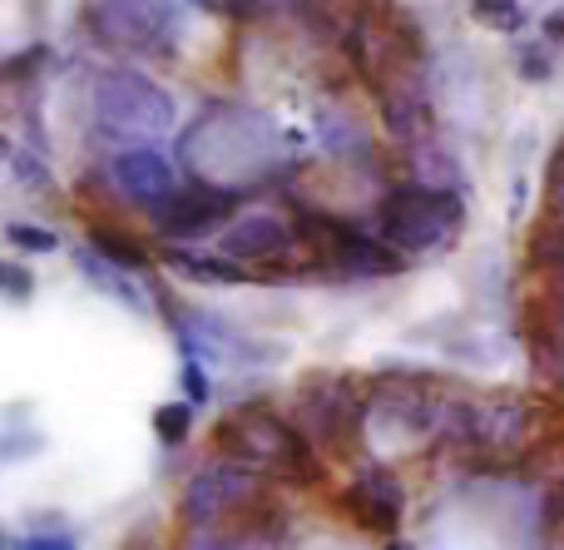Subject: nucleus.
Wrapping results in <instances>:
<instances>
[{"mask_svg": "<svg viewBox=\"0 0 564 550\" xmlns=\"http://www.w3.org/2000/svg\"><path fill=\"white\" fill-rule=\"evenodd\" d=\"M292 427H297L317 452L347 456L351 446L367 436V397L357 392L351 377L322 373V377H312V382H302L297 397H292Z\"/></svg>", "mask_w": 564, "mask_h": 550, "instance_id": "obj_4", "label": "nucleus"}, {"mask_svg": "<svg viewBox=\"0 0 564 550\" xmlns=\"http://www.w3.org/2000/svg\"><path fill=\"white\" fill-rule=\"evenodd\" d=\"M357 10H361V0H292L288 15H297L302 30H312L322 45H341Z\"/></svg>", "mask_w": 564, "mask_h": 550, "instance_id": "obj_16", "label": "nucleus"}, {"mask_svg": "<svg viewBox=\"0 0 564 550\" xmlns=\"http://www.w3.org/2000/svg\"><path fill=\"white\" fill-rule=\"evenodd\" d=\"M530 268H564V218H545L525 244Z\"/></svg>", "mask_w": 564, "mask_h": 550, "instance_id": "obj_21", "label": "nucleus"}, {"mask_svg": "<svg viewBox=\"0 0 564 550\" xmlns=\"http://www.w3.org/2000/svg\"><path fill=\"white\" fill-rule=\"evenodd\" d=\"M214 446L228 462H243V466H253L258 476H273V482H292V486L322 482L317 446L292 422L263 412V407H243V412L224 417V422L214 427Z\"/></svg>", "mask_w": 564, "mask_h": 550, "instance_id": "obj_1", "label": "nucleus"}, {"mask_svg": "<svg viewBox=\"0 0 564 550\" xmlns=\"http://www.w3.org/2000/svg\"><path fill=\"white\" fill-rule=\"evenodd\" d=\"M341 50L351 55L357 75L371 89L391 85L401 75H426V40H421L416 20L406 10L387 6V0H361L357 20H351Z\"/></svg>", "mask_w": 564, "mask_h": 550, "instance_id": "obj_3", "label": "nucleus"}, {"mask_svg": "<svg viewBox=\"0 0 564 550\" xmlns=\"http://www.w3.org/2000/svg\"><path fill=\"white\" fill-rule=\"evenodd\" d=\"M545 35H550V40H564V10H555V15L545 20Z\"/></svg>", "mask_w": 564, "mask_h": 550, "instance_id": "obj_31", "label": "nucleus"}, {"mask_svg": "<svg viewBox=\"0 0 564 550\" xmlns=\"http://www.w3.org/2000/svg\"><path fill=\"white\" fill-rule=\"evenodd\" d=\"M263 502V476L243 462H214L188 482L184 492V521L208 531V526H234L243 511Z\"/></svg>", "mask_w": 564, "mask_h": 550, "instance_id": "obj_6", "label": "nucleus"}, {"mask_svg": "<svg viewBox=\"0 0 564 550\" xmlns=\"http://www.w3.org/2000/svg\"><path fill=\"white\" fill-rule=\"evenodd\" d=\"M89 244L99 248V254L109 258V263H119V268H144V244L139 238H129V234H119V228H89Z\"/></svg>", "mask_w": 564, "mask_h": 550, "instance_id": "obj_20", "label": "nucleus"}, {"mask_svg": "<svg viewBox=\"0 0 564 550\" xmlns=\"http://www.w3.org/2000/svg\"><path fill=\"white\" fill-rule=\"evenodd\" d=\"M322 144H327L332 154H367V134H361L351 119H341V115L322 119Z\"/></svg>", "mask_w": 564, "mask_h": 550, "instance_id": "obj_23", "label": "nucleus"}, {"mask_svg": "<svg viewBox=\"0 0 564 550\" xmlns=\"http://www.w3.org/2000/svg\"><path fill=\"white\" fill-rule=\"evenodd\" d=\"M466 224V198L460 188L446 184H426V179H411L397 184L387 198L377 204V234L397 248L401 258L431 254V248L451 244Z\"/></svg>", "mask_w": 564, "mask_h": 550, "instance_id": "obj_2", "label": "nucleus"}, {"mask_svg": "<svg viewBox=\"0 0 564 550\" xmlns=\"http://www.w3.org/2000/svg\"><path fill=\"white\" fill-rule=\"evenodd\" d=\"M169 268L184 278H198V283H248V268L228 254H184V248H174Z\"/></svg>", "mask_w": 564, "mask_h": 550, "instance_id": "obj_17", "label": "nucleus"}, {"mask_svg": "<svg viewBox=\"0 0 564 550\" xmlns=\"http://www.w3.org/2000/svg\"><path fill=\"white\" fill-rule=\"evenodd\" d=\"M188 427H194V407L188 402H164L154 412V432H159V442H169V446L184 442Z\"/></svg>", "mask_w": 564, "mask_h": 550, "instance_id": "obj_24", "label": "nucleus"}, {"mask_svg": "<svg viewBox=\"0 0 564 550\" xmlns=\"http://www.w3.org/2000/svg\"><path fill=\"white\" fill-rule=\"evenodd\" d=\"M89 25L109 40V45H159L174 25V6L169 0H89Z\"/></svg>", "mask_w": 564, "mask_h": 550, "instance_id": "obj_10", "label": "nucleus"}, {"mask_svg": "<svg viewBox=\"0 0 564 550\" xmlns=\"http://www.w3.org/2000/svg\"><path fill=\"white\" fill-rule=\"evenodd\" d=\"M184 392H188V402H208V397H214V387H208V377H204V363H198L194 353H188V363H184Z\"/></svg>", "mask_w": 564, "mask_h": 550, "instance_id": "obj_29", "label": "nucleus"}, {"mask_svg": "<svg viewBox=\"0 0 564 550\" xmlns=\"http://www.w3.org/2000/svg\"><path fill=\"white\" fill-rule=\"evenodd\" d=\"M30 550H75V536H30Z\"/></svg>", "mask_w": 564, "mask_h": 550, "instance_id": "obj_30", "label": "nucleus"}, {"mask_svg": "<svg viewBox=\"0 0 564 550\" xmlns=\"http://www.w3.org/2000/svg\"><path fill=\"white\" fill-rule=\"evenodd\" d=\"M341 506L351 511V521H357L361 531L391 536V531H401V516H406V486L391 472H367L347 486Z\"/></svg>", "mask_w": 564, "mask_h": 550, "instance_id": "obj_13", "label": "nucleus"}, {"mask_svg": "<svg viewBox=\"0 0 564 550\" xmlns=\"http://www.w3.org/2000/svg\"><path fill=\"white\" fill-rule=\"evenodd\" d=\"M525 476H535V482H545V486L564 482V436L560 442H550V446H540V452H530Z\"/></svg>", "mask_w": 564, "mask_h": 550, "instance_id": "obj_25", "label": "nucleus"}, {"mask_svg": "<svg viewBox=\"0 0 564 550\" xmlns=\"http://www.w3.org/2000/svg\"><path fill=\"white\" fill-rule=\"evenodd\" d=\"M115 184L124 188V198H134V204H159L164 194H174L178 179H174V164H169L164 154H154V149H129V154L115 159Z\"/></svg>", "mask_w": 564, "mask_h": 550, "instance_id": "obj_14", "label": "nucleus"}, {"mask_svg": "<svg viewBox=\"0 0 564 550\" xmlns=\"http://www.w3.org/2000/svg\"><path fill=\"white\" fill-rule=\"evenodd\" d=\"M545 214L564 218V144L550 154V164H545Z\"/></svg>", "mask_w": 564, "mask_h": 550, "instance_id": "obj_26", "label": "nucleus"}, {"mask_svg": "<svg viewBox=\"0 0 564 550\" xmlns=\"http://www.w3.org/2000/svg\"><path fill=\"white\" fill-rule=\"evenodd\" d=\"M377 115L401 149H421L436 139V105H431L426 75H401L391 85H377Z\"/></svg>", "mask_w": 564, "mask_h": 550, "instance_id": "obj_7", "label": "nucleus"}, {"mask_svg": "<svg viewBox=\"0 0 564 550\" xmlns=\"http://www.w3.org/2000/svg\"><path fill=\"white\" fill-rule=\"evenodd\" d=\"M238 188H218V184H194V188H174L164 194L154 208V228L169 238H204L234 214Z\"/></svg>", "mask_w": 564, "mask_h": 550, "instance_id": "obj_8", "label": "nucleus"}, {"mask_svg": "<svg viewBox=\"0 0 564 550\" xmlns=\"http://www.w3.org/2000/svg\"><path fill=\"white\" fill-rule=\"evenodd\" d=\"M10 244L25 248V254H55L59 238L50 228H35V224H10Z\"/></svg>", "mask_w": 564, "mask_h": 550, "instance_id": "obj_28", "label": "nucleus"}, {"mask_svg": "<svg viewBox=\"0 0 564 550\" xmlns=\"http://www.w3.org/2000/svg\"><path fill=\"white\" fill-rule=\"evenodd\" d=\"M560 60L555 50H550V40H520L516 45V75L530 79V85H545V79H555Z\"/></svg>", "mask_w": 564, "mask_h": 550, "instance_id": "obj_19", "label": "nucleus"}, {"mask_svg": "<svg viewBox=\"0 0 564 550\" xmlns=\"http://www.w3.org/2000/svg\"><path fill=\"white\" fill-rule=\"evenodd\" d=\"M288 248H292V228L278 214H248L218 238V254L238 258V263H248V258L253 263L258 258H282Z\"/></svg>", "mask_w": 564, "mask_h": 550, "instance_id": "obj_15", "label": "nucleus"}, {"mask_svg": "<svg viewBox=\"0 0 564 550\" xmlns=\"http://www.w3.org/2000/svg\"><path fill=\"white\" fill-rule=\"evenodd\" d=\"M0 293H6L10 303H30V293H35V273L0 258Z\"/></svg>", "mask_w": 564, "mask_h": 550, "instance_id": "obj_27", "label": "nucleus"}, {"mask_svg": "<svg viewBox=\"0 0 564 550\" xmlns=\"http://www.w3.org/2000/svg\"><path fill=\"white\" fill-rule=\"evenodd\" d=\"M530 432H535V407L516 402V397L476 402V412H470V452L516 456V452H525Z\"/></svg>", "mask_w": 564, "mask_h": 550, "instance_id": "obj_12", "label": "nucleus"}, {"mask_svg": "<svg viewBox=\"0 0 564 550\" xmlns=\"http://www.w3.org/2000/svg\"><path fill=\"white\" fill-rule=\"evenodd\" d=\"M421 373H397L381 377L367 392V432L387 456L411 452V446L436 442V417L441 402L416 382Z\"/></svg>", "mask_w": 564, "mask_h": 550, "instance_id": "obj_5", "label": "nucleus"}, {"mask_svg": "<svg viewBox=\"0 0 564 550\" xmlns=\"http://www.w3.org/2000/svg\"><path fill=\"white\" fill-rule=\"evenodd\" d=\"M99 109L115 129H134V134H154V129L174 125V105L159 85L139 75H105L99 85Z\"/></svg>", "mask_w": 564, "mask_h": 550, "instance_id": "obj_9", "label": "nucleus"}, {"mask_svg": "<svg viewBox=\"0 0 564 550\" xmlns=\"http://www.w3.org/2000/svg\"><path fill=\"white\" fill-rule=\"evenodd\" d=\"M79 263H85V273L95 278V283L105 288L109 298H119V303H124V308H134V313H144V298H139V288L129 283L124 273H115V268H105V263H99V258H89V254L79 258Z\"/></svg>", "mask_w": 564, "mask_h": 550, "instance_id": "obj_22", "label": "nucleus"}, {"mask_svg": "<svg viewBox=\"0 0 564 550\" xmlns=\"http://www.w3.org/2000/svg\"><path fill=\"white\" fill-rule=\"evenodd\" d=\"M525 337L535 367L564 392V268H540V303Z\"/></svg>", "mask_w": 564, "mask_h": 550, "instance_id": "obj_11", "label": "nucleus"}, {"mask_svg": "<svg viewBox=\"0 0 564 550\" xmlns=\"http://www.w3.org/2000/svg\"><path fill=\"white\" fill-rule=\"evenodd\" d=\"M470 6V15L480 20L486 30H500V35H520L525 30V6L520 0H466Z\"/></svg>", "mask_w": 564, "mask_h": 550, "instance_id": "obj_18", "label": "nucleus"}]
</instances>
